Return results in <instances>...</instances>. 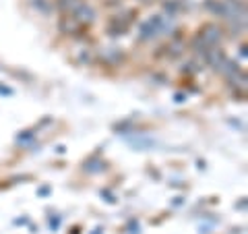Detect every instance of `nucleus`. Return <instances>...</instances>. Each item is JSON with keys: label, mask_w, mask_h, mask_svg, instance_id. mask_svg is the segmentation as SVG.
<instances>
[{"label": "nucleus", "mask_w": 248, "mask_h": 234, "mask_svg": "<svg viewBox=\"0 0 248 234\" xmlns=\"http://www.w3.org/2000/svg\"><path fill=\"white\" fill-rule=\"evenodd\" d=\"M166 29H168V21L164 15H153V17H149L139 25V40L149 42L153 37L161 35V31H166Z\"/></svg>", "instance_id": "f257e3e1"}, {"label": "nucleus", "mask_w": 248, "mask_h": 234, "mask_svg": "<svg viewBox=\"0 0 248 234\" xmlns=\"http://www.w3.org/2000/svg\"><path fill=\"white\" fill-rule=\"evenodd\" d=\"M199 37L209 48H217V44H219L223 37V29L219 25H215V23H207V25H203V29L199 31Z\"/></svg>", "instance_id": "f03ea898"}, {"label": "nucleus", "mask_w": 248, "mask_h": 234, "mask_svg": "<svg viewBox=\"0 0 248 234\" xmlns=\"http://www.w3.org/2000/svg\"><path fill=\"white\" fill-rule=\"evenodd\" d=\"M83 27H85V25H81V23L77 21L73 15H62L60 21H58V29H60L64 35H73V37L79 35L81 31H83Z\"/></svg>", "instance_id": "7ed1b4c3"}, {"label": "nucleus", "mask_w": 248, "mask_h": 234, "mask_svg": "<svg viewBox=\"0 0 248 234\" xmlns=\"http://www.w3.org/2000/svg\"><path fill=\"white\" fill-rule=\"evenodd\" d=\"M73 17H75L77 21H79L81 25H93V23L97 21V11L93 9L91 4H87V2H85V4L81 6V9H79V11H77V13L73 15Z\"/></svg>", "instance_id": "20e7f679"}, {"label": "nucleus", "mask_w": 248, "mask_h": 234, "mask_svg": "<svg viewBox=\"0 0 248 234\" xmlns=\"http://www.w3.org/2000/svg\"><path fill=\"white\" fill-rule=\"evenodd\" d=\"M85 4V0H56L54 9H58L62 15H75Z\"/></svg>", "instance_id": "39448f33"}, {"label": "nucleus", "mask_w": 248, "mask_h": 234, "mask_svg": "<svg viewBox=\"0 0 248 234\" xmlns=\"http://www.w3.org/2000/svg\"><path fill=\"white\" fill-rule=\"evenodd\" d=\"M29 6L42 17H50L54 13V2L52 0H29Z\"/></svg>", "instance_id": "423d86ee"}, {"label": "nucleus", "mask_w": 248, "mask_h": 234, "mask_svg": "<svg viewBox=\"0 0 248 234\" xmlns=\"http://www.w3.org/2000/svg\"><path fill=\"white\" fill-rule=\"evenodd\" d=\"M99 56H102V60L108 62V65H118V62L124 58V54L118 48H106V50H102Z\"/></svg>", "instance_id": "0eeeda50"}, {"label": "nucleus", "mask_w": 248, "mask_h": 234, "mask_svg": "<svg viewBox=\"0 0 248 234\" xmlns=\"http://www.w3.org/2000/svg\"><path fill=\"white\" fill-rule=\"evenodd\" d=\"M164 50H168L166 54H168L170 58H174V60H176V58H180L182 54H184V42L180 40V37H176V40L170 44L168 48H164Z\"/></svg>", "instance_id": "6e6552de"}, {"label": "nucleus", "mask_w": 248, "mask_h": 234, "mask_svg": "<svg viewBox=\"0 0 248 234\" xmlns=\"http://www.w3.org/2000/svg\"><path fill=\"white\" fill-rule=\"evenodd\" d=\"M164 13L168 15L170 19L176 17V15L180 13V0H166L164 2Z\"/></svg>", "instance_id": "1a4fd4ad"}, {"label": "nucleus", "mask_w": 248, "mask_h": 234, "mask_svg": "<svg viewBox=\"0 0 248 234\" xmlns=\"http://www.w3.org/2000/svg\"><path fill=\"white\" fill-rule=\"evenodd\" d=\"M205 9L213 17H221V0H205Z\"/></svg>", "instance_id": "9d476101"}, {"label": "nucleus", "mask_w": 248, "mask_h": 234, "mask_svg": "<svg viewBox=\"0 0 248 234\" xmlns=\"http://www.w3.org/2000/svg\"><path fill=\"white\" fill-rule=\"evenodd\" d=\"M104 166H106L104 162H95V160H93V162H87V166H85V170H87V172H102Z\"/></svg>", "instance_id": "9b49d317"}, {"label": "nucleus", "mask_w": 248, "mask_h": 234, "mask_svg": "<svg viewBox=\"0 0 248 234\" xmlns=\"http://www.w3.org/2000/svg\"><path fill=\"white\" fill-rule=\"evenodd\" d=\"M182 71H184V73H190V75H195V73H199V71H201V68H199V65H197V62H186Z\"/></svg>", "instance_id": "f8f14e48"}, {"label": "nucleus", "mask_w": 248, "mask_h": 234, "mask_svg": "<svg viewBox=\"0 0 248 234\" xmlns=\"http://www.w3.org/2000/svg\"><path fill=\"white\" fill-rule=\"evenodd\" d=\"M56 226H60V217L54 216V217H50V228H52V230H56Z\"/></svg>", "instance_id": "ddd939ff"}, {"label": "nucleus", "mask_w": 248, "mask_h": 234, "mask_svg": "<svg viewBox=\"0 0 248 234\" xmlns=\"http://www.w3.org/2000/svg\"><path fill=\"white\" fill-rule=\"evenodd\" d=\"M48 193H50L48 186H46V189H40V195H48Z\"/></svg>", "instance_id": "4468645a"}, {"label": "nucleus", "mask_w": 248, "mask_h": 234, "mask_svg": "<svg viewBox=\"0 0 248 234\" xmlns=\"http://www.w3.org/2000/svg\"><path fill=\"white\" fill-rule=\"evenodd\" d=\"M143 2H145V4H151V2H155V0H143Z\"/></svg>", "instance_id": "2eb2a0df"}, {"label": "nucleus", "mask_w": 248, "mask_h": 234, "mask_svg": "<svg viewBox=\"0 0 248 234\" xmlns=\"http://www.w3.org/2000/svg\"><path fill=\"white\" fill-rule=\"evenodd\" d=\"M95 234H102V228H97V230H95Z\"/></svg>", "instance_id": "dca6fc26"}]
</instances>
